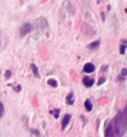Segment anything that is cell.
<instances>
[{
	"mask_svg": "<svg viewBox=\"0 0 127 137\" xmlns=\"http://www.w3.org/2000/svg\"><path fill=\"white\" fill-rule=\"evenodd\" d=\"M127 130V106L110 121L105 131V137H122Z\"/></svg>",
	"mask_w": 127,
	"mask_h": 137,
	"instance_id": "cell-1",
	"label": "cell"
},
{
	"mask_svg": "<svg viewBox=\"0 0 127 137\" xmlns=\"http://www.w3.org/2000/svg\"><path fill=\"white\" fill-rule=\"evenodd\" d=\"M31 30H32V26L30 23H24L22 27H21V29H20V34L22 36H24L26 35L27 34H29L30 32H31Z\"/></svg>",
	"mask_w": 127,
	"mask_h": 137,
	"instance_id": "cell-2",
	"label": "cell"
},
{
	"mask_svg": "<svg viewBox=\"0 0 127 137\" xmlns=\"http://www.w3.org/2000/svg\"><path fill=\"white\" fill-rule=\"evenodd\" d=\"M70 120H71V115L70 114H66L64 119H63V121H62V130L63 131L67 128V126L68 125Z\"/></svg>",
	"mask_w": 127,
	"mask_h": 137,
	"instance_id": "cell-3",
	"label": "cell"
},
{
	"mask_svg": "<svg viewBox=\"0 0 127 137\" xmlns=\"http://www.w3.org/2000/svg\"><path fill=\"white\" fill-rule=\"evenodd\" d=\"M82 82H83V84H84L85 87L91 88V87L93 85V83H94V79L90 78V77H83V79H82Z\"/></svg>",
	"mask_w": 127,
	"mask_h": 137,
	"instance_id": "cell-4",
	"label": "cell"
},
{
	"mask_svg": "<svg viewBox=\"0 0 127 137\" xmlns=\"http://www.w3.org/2000/svg\"><path fill=\"white\" fill-rule=\"evenodd\" d=\"M94 70H95V66L91 63H86L84 65V67H83V71L85 73H93Z\"/></svg>",
	"mask_w": 127,
	"mask_h": 137,
	"instance_id": "cell-5",
	"label": "cell"
},
{
	"mask_svg": "<svg viewBox=\"0 0 127 137\" xmlns=\"http://www.w3.org/2000/svg\"><path fill=\"white\" fill-rule=\"evenodd\" d=\"M66 100H67V103L68 105H73V103H74V94H73V92H70L67 96Z\"/></svg>",
	"mask_w": 127,
	"mask_h": 137,
	"instance_id": "cell-6",
	"label": "cell"
},
{
	"mask_svg": "<svg viewBox=\"0 0 127 137\" xmlns=\"http://www.w3.org/2000/svg\"><path fill=\"white\" fill-rule=\"evenodd\" d=\"M84 106H85V108H86V110H87L88 112H90V111H92V110H93V104H92L91 101H90L89 99H87V100L85 101Z\"/></svg>",
	"mask_w": 127,
	"mask_h": 137,
	"instance_id": "cell-7",
	"label": "cell"
},
{
	"mask_svg": "<svg viewBox=\"0 0 127 137\" xmlns=\"http://www.w3.org/2000/svg\"><path fill=\"white\" fill-rule=\"evenodd\" d=\"M31 69H32V71H33V73H34L35 77H38L39 78V72H38V68H37V66L35 64V63H32L31 64Z\"/></svg>",
	"mask_w": 127,
	"mask_h": 137,
	"instance_id": "cell-8",
	"label": "cell"
},
{
	"mask_svg": "<svg viewBox=\"0 0 127 137\" xmlns=\"http://www.w3.org/2000/svg\"><path fill=\"white\" fill-rule=\"evenodd\" d=\"M99 44H100L99 41H94V42L89 44V45H88V48L91 49V50H94L95 48H97V47L99 46Z\"/></svg>",
	"mask_w": 127,
	"mask_h": 137,
	"instance_id": "cell-9",
	"label": "cell"
},
{
	"mask_svg": "<svg viewBox=\"0 0 127 137\" xmlns=\"http://www.w3.org/2000/svg\"><path fill=\"white\" fill-rule=\"evenodd\" d=\"M48 84H49L50 86H51V87H53V88H56V87L58 86L57 81H56L55 79H52V78H51V79H49V80H48Z\"/></svg>",
	"mask_w": 127,
	"mask_h": 137,
	"instance_id": "cell-10",
	"label": "cell"
},
{
	"mask_svg": "<svg viewBox=\"0 0 127 137\" xmlns=\"http://www.w3.org/2000/svg\"><path fill=\"white\" fill-rule=\"evenodd\" d=\"M4 112H5V109H4V105H3V103L0 102V119L3 117V115H4Z\"/></svg>",
	"mask_w": 127,
	"mask_h": 137,
	"instance_id": "cell-11",
	"label": "cell"
},
{
	"mask_svg": "<svg viewBox=\"0 0 127 137\" xmlns=\"http://www.w3.org/2000/svg\"><path fill=\"white\" fill-rule=\"evenodd\" d=\"M125 50H126V45H121V49H120V53L121 54H124L125 53Z\"/></svg>",
	"mask_w": 127,
	"mask_h": 137,
	"instance_id": "cell-12",
	"label": "cell"
},
{
	"mask_svg": "<svg viewBox=\"0 0 127 137\" xmlns=\"http://www.w3.org/2000/svg\"><path fill=\"white\" fill-rule=\"evenodd\" d=\"M10 76H11V71L7 70L6 73H5V77H6V79H9V77H10Z\"/></svg>",
	"mask_w": 127,
	"mask_h": 137,
	"instance_id": "cell-13",
	"label": "cell"
},
{
	"mask_svg": "<svg viewBox=\"0 0 127 137\" xmlns=\"http://www.w3.org/2000/svg\"><path fill=\"white\" fill-rule=\"evenodd\" d=\"M53 114H54V118H55V119H58V118H59V114H60V109H55Z\"/></svg>",
	"mask_w": 127,
	"mask_h": 137,
	"instance_id": "cell-14",
	"label": "cell"
},
{
	"mask_svg": "<svg viewBox=\"0 0 127 137\" xmlns=\"http://www.w3.org/2000/svg\"><path fill=\"white\" fill-rule=\"evenodd\" d=\"M105 81H106V78H105V77H100V79L98 80V83H97V85H98V86L102 85V84H103V83H104Z\"/></svg>",
	"mask_w": 127,
	"mask_h": 137,
	"instance_id": "cell-15",
	"label": "cell"
},
{
	"mask_svg": "<svg viewBox=\"0 0 127 137\" xmlns=\"http://www.w3.org/2000/svg\"><path fill=\"white\" fill-rule=\"evenodd\" d=\"M30 131H31V132H32V133L36 134V136H39V134H40V133H39V131H38L37 130H35V129H31Z\"/></svg>",
	"mask_w": 127,
	"mask_h": 137,
	"instance_id": "cell-16",
	"label": "cell"
},
{
	"mask_svg": "<svg viewBox=\"0 0 127 137\" xmlns=\"http://www.w3.org/2000/svg\"><path fill=\"white\" fill-rule=\"evenodd\" d=\"M14 91H15L16 92H20V91H22V86H21V85H17L16 87H14Z\"/></svg>",
	"mask_w": 127,
	"mask_h": 137,
	"instance_id": "cell-17",
	"label": "cell"
},
{
	"mask_svg": "<svg viewBox=\"0 0 127 137\" xmlns=\"http://www.w3.org/2000/svg\"><path fill=\"white\" fill-rule=\"evenodd\" d=\"M121 76H123V77H126L127 76V69L123 68L121 70Z\"/></svg>",
	"mask_w": 127,
	"mask_h": 137,
	"instance_id": "cell-18",
	"label": "cell"
},
{
	"mask_svg": "<svg viewBox=\"0 0 127 137\" xmlns=\"http://www.w3.org/2000/svg\"><path fill=\"white\" fill-rule=\"evenodd\" d=\"M124 79H125V77H123V76H119L118 77V80H120V81H122Z\"/></svg>",
	"mask_w": 127,
	"mask_h": 137,
	"instance_id": "cell-19",
	"label": "cell"
},
{
	"mask_svg": "<svg viewBox=\"0 0 127 137\" xmlns=\"http://www.w3.org/2000/svg\"><path fill=\"white\" fill-rule=\"evenodd\" d=\"M107 69H108V65H105V66H103V67L101 68V71L102 72H105Z\"/></svg>",
	"mask_w": 127,
	"mask_h": 137,
	"instance_id": "cell-20",
	"label": "cell"
},
{
	"mask_svg": "<svg viewBox=\"0 0 127 137\" xmlns=\"http://www.w3.org/2000/svg\"><path fill=\"white\" fill-rule=\"evenodd\" d=\"M102 19H103V21H105V13L104 12H102Z\"/></svg>",
	"mask_w": 127,
	"mask_h": 137,
	"instance_id": "cell-21",
	"label": "cell"
},
{
	"mask_svg": "<svg viewBox=\"0 0 127 137\" xmlns=\"http://www.w3.org/2000/svg\"><path fill=\"white\" fill-rule=\"evenodd\" d=\"M0 74H1V71H0Z\"/></svg>",
	"mask_w": 127,
	"mask_h": 137,
	"instance_id": "cell-22",
	"label": "cell"
}]
</instances>
